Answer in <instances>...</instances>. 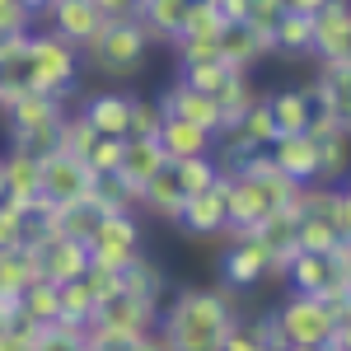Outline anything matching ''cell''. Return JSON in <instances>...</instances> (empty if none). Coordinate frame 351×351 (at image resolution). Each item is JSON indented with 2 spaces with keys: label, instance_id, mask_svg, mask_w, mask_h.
<instances>
[{
  "label": "cell",
  "instance_id": "4",
  "mask_svg": "<svg viewBox=\"0 0 351 351\" xmlns=\"http://www.w3.org/2000/svg\"><path fill=\"white\" fill-rule=\"evenodd\" d=\"M150 52V33L136 19H104V28L89 38V47H80V61H89L99 75H136L145 66Z\"/></svg>",
  "mask_w": 351,
  "mask_h": 351
},
{
  "label": "cell",
  "instance_id": "37",
  "mask_svg": "<svg viewBox=\"0 0 351 351\" xmlns=\"http://www.w3.org/2000/svg\"><path fill=\"white\" fill-rule=\"evenodd\" d=\"M286 14V5L281 0H248V10H243V24L248 28H258L263 38H267L271 28H276V19Z\"/></svg>",
  "mask_w": 351,
  "mask_h": 351
},
{
  "label": "cell",
  "instance_id": "42",
  "mask_svg": "<svg viewBox=\"0 0 351 351\" xmlns=\"http://www.w3.org/2000/svg\"><path fill=\"white\" fill-rule=\"evenodd\" d=\"M216 5V14L225 24H243V10H248V0H211Z\"/></svg>",
  "mask_w": 351,
  "mask_h": 351
},
{
  "label": "cell",
  "instance_id": "38",
  "mask_svg": "<svg viewBox=\"0 0 351 351\" xmlns=\"http://www.w3.org/2000/svg\"><path fill=\"white\" fill-rule=\"evenodd\" d=\"M10 248H24V230H19V206L0 202V253H10Z\"/></svg>",
  "mask_w": 351,
  "mask_h": 351
},
{
  "label": "cell",
  "instance_id": "34",
  "mask_svg": "<svg viewBox=\"0 0 351 351\" xmlns=\"http://www.w3.org/2000/svg\"><path fill=\"white\" fill-rule=\"evenodd\" d=\"M164 127V108L160 99H136L132 94V108H127V136H141V141H155Z\"/></svg>",
  "mask_w": 351,
  "mask_h": 351
},
{
  "label": "cell",
  "instance_id": "8",
  "mask_svg": "<svg viewBox=\"0 0 351 351\" xmlns=\"http://www.w3.org/2000/svg\"><path fill=\"white\" fill-rule=\"evenodd\" d=\"M263 276H271L267 248L253 239L248 230H230V248L220 253V281H225V291H253Z\"/></svg>",
  "mask_w": 351,
  "mask_h": 351
},
{
  "label": "cell",
  "instance_id": "39",
  "mask_svg": "<svg viewBox=\"0 0 351 351\" xmlns=\"http://www.w3.org/2000/svg\"><path fill=\"white\" fill-rule=\"evenodd\" d=\"M33 28V14H28L19 0H0V38H10V33H28Z\"/></svg>",
  "mask_w": 351,
  "mask_h": 351
},
{
  "label": "cell",
  "instance_id": "49",
  "mask_svg": "<svg viewBox=\"0 0 351 351\" xmlns=\"http://www.w3.org/2000/svg\"><path fill=\"white\" fill-rule=\"evenodd\" d=\"M328 351H347V347H328Z\"/></svg>",
  "mask_w": 351,
  "mask_h": 351
},
{
  "label": "cell",
  "instance_id": "15",
  "mask_svg": "<svg viewBox=\"0 0 351 351\" xmlns=\"http://www.w3.org/2000/svg\"><path fill=\"white\" fill-rule=\"evenodd\" d=\"M178 230H183V234H197V239H211V234H230V206H225L220 178H216V188L192 192L188 202H183Z\"/></svg>",
  "mask_w": 351,
  "mask_h": 351
},
{
  "label": "cell",
  "instance_id": "12",
  "mask_svg": "<svg viewBox=\"0 0 351 351\" xmlns=\"http://www.w3.org/2000/svg\"><path fill=\"white\" fill-rule=\"evenodd\" d=\"M267 160L281 178L291 183H319V141L309 132H295V136H276L267 145Z\"/></svg>",
  "mask_w": 351,
  "mask_h": 351
},
{
  "label": "cell",
  "instance_id": "20",
  "mask_svg": "<svg viewBox=\"0 0 351 351\" xmlns=\"http://www.w3.org/2000/svg\"><path fill=\"white\" fill-rule=\"evenodd\" d=\"M248 234L267 248L271 271H276V276H281V267H286V263L300 253V243H295V211H291V206H286V211H271L267 220H258Z\"/></svg>",
  "mask_w": 351,
  "mask_h": 351
},
{
  "label": "cell",
  "instance_id": "1",
  "mask_svg": "<svg viewBox=\"0 0 351 351\" xmlns=\"http://www.w3.org/2000/svg\"><path fill=\"white\" fill-rule=\"evenodd\" d=\"M234 324L239 319L230 291H178L155 314V328L164 332L169 351H220Z\"/></svg>",
  "mask_w": 351,
  "mask_h": 351
},
{
  "label": "cell",
  "instance_id": "11",
  "mask_svg": "<svg viewBox=\"0 0 351 351\" xmlns=\"http://www.w3.org/2000/svg\"><path fill=\"white\" fill-rule=\"evenodd\" d=\"M309 56H319V61L351 56V5L347 0H328L324 10L309 14Z\"/></svg>",
  "mask_w": 351,
  "mask_h": 351
},
{
  "label": "cell",
  "instance_id": "21",
  "mask_svg": "<svg viewBox=\"0 0 351 351\" xmlns=\"http://www.w3.org/2000/svg\"><path fill=\"white\" fill-rule=\"evenodd\" d=\"M155 141H160V150H164L169 164L192 160V155H211V150H216V136L202 132V127H192V122H183V117H164V127H160Z\"/></svg>",
  "mask_w": 351,
  "mask_h": 351
},
{
  "label": "cell",
  "instance_id": "30",
  "mask_svg": "<svg viewBox=\"0 0 351 351\" xmlns=\"http://www.w3.org/2000/svg\"><path fill=\"white\" fill-rule=\"evenodd\" d=\"M267 43H271V52H281V56H309V14L286 10L276 19V28L267 33Z\"/></svg>",
  "mask_w": 351,
  "mask_h": 351
},
{
  "label": "cell",
  "instance_id": "22",
  "mask_svg": "<svg viewBox=\"0 0 351 351\" xmlns=\"http://www.w3.org/2000/svg\"><path fill=\"white\" fill-rule=\"evenodd\" d=\"M192 0H136V24L150 33V43H173L183 33Z\"/></svg>",
  "mask_w": 351,
  "mask_h": 351
},
{
  "label": "cell",
  "instance_id": "36",
  "mask_svg": "<svg viewBox=\"0 0 351 351\" xmlns=\"http://www.w3.org/2000/svg\"><path fill=\"white\" fill-rule=\"evenodd\" d=\"M117 160H122V141L112 136H94V145L84 150V169L99 178V173H117Z\"/></svg>",
  "mask_w": 351,
  "mask_h": 351
},
{
  "label": "cell",
  "instance_id": "31",
  "mask_svg": "<svg viewBox=\"0 0 351 351\" xmlns=\"http://www.w3.org/2000/svg\"><path fill=\"white\" fill-rule=\"evenodd\" d=\"M211 99H216V108H220V127H230V122H239V112L248 108L258 94H253L248 71H230V75H225V84H220Z\"/></svg>",
  "mask_w": 351,
  "mask_h": 351
},
{
  "label": "cell",
  "instance_id": "45",
  "mask_svg": "<svg viewBox=\"0 0 351 351\" xmlns=\"http://www.w3.org/2000/svg\"><path fill=\"white\" fill-rule=\"evenodd\" d=\"M19 5H24L28 14H43V10H47V0H19Z\"/></svg>",
  "mask_w": 351,
  "mask_h": 351
},
{
  "label": "cell",
  "instance_id": "10",
  "mask_svg": "<svg viewBox=\"0 0 351 351\" xmlns=\"http://www.w3.org/2000/svg\"><path fill=\"white\" fill-rule=\"evenodd\" d=\"M94 188V173L84 169V160L75 155H66V150H52L47 160H43V192H38V202L43 206H71V202H80L89 197Z\"/></svg>",
  "mask_w": 351,
  "mask_h": 351
},
{
  "label": "cell",
  "instance_id": "23",
  "mask_svg": "<svg viewBox=\"0 0 351 351\" xmlns=\"http://www.w3.org/2000/svg\"><path fill=\"white\" fill-rule=\"evenodd\" d=\"M127 108H132V94H117V89H104L94 99H84V122L99 136H112V141H127Z\"/></svg>",
  "mask_w": 351,
  "mask_h": 351
},
{
  "label": "cell",
  "instance_id": "9",
  "mask_svg": "<svg viewBox=\"0 0 351 351\" xmlns=\"http://www.w3.org/2000/svg\"><path fill=\"white\" fill-rule=\"evenodd\" d=\"M28 258H33V271H38L43 281H52V286H66V281L84 276V267H89L84 243L71 239V234H56V230L33 243V248H28Z\"/></svg>",
  "mask_w": 351,
  "mask_h": 351
},
{
  "label": "cell",
  "instance_id": "7",
  "mask_svg": "<svg viewBox=\"0 0 351 351\" xmlns=\"http://www.w3.org/2000/svg\"><path fill=\"white\" fill-rule=\"evenodd\" d=\"M145 328H155V304H145L132 291H108V295L94 304V319L84 332H108V337H141Z\"/></svg>",
  "mask_w": 351,
  "mask_h": 351
},
{
  "label": "cell",
  "instance_id": "32",
  "mask_svg": "<svg viewBox=\"0 0 351 351\" xmlns=\"http://www.w3.org/2000/svg\"><path fill=\"white\" fill-rule=\"evenodd\" d=\"M38 271H33V258H28V248H10V253H0V304H14V300L24 295V286L33 281Z\"/></svg>",
  "mask_w": 351,
  "mask_h": 351
},
{
  "label": "cell",
  "instance_id": "24",
  "mask_svg": "<svg viewBox=\"0 0 351 351\" xmlns=\"http://www.w3.org/2000/svg\"><path fill=\"white\" fill-rule=\"evenodd\" d=\"M183 183H178V173H173V164H164L160 173L141 188V202L136 206H145V211H155L160 220H169V225H178V216H183Z\"/></svg>",
  "mask_w": 351,
  "mask_h": 351
},
{
  "label": "cell",
  "instance_id": "13",
  "mask_svg": "<svg viewBox=\"0 0 351 351\" xmlns=\"http://www.w3.org/2000/svg\"><path fill=\"white\" fill-rule=\"evenodd\" d=\"M47 33L56 38H66L71 47H89V38L104 28V14H99V5L94 0H47Z\"/></svg>",
  "mask_w": 351,
  "mask_h": 351
},
{
  "label": "cell",
  "instance_id": "43",
  "mask_svg": "<svg viewBox=\"0 0 351 351\" xmlns=\"http://www.w3.org/2000/svg\"><path fill=\"white\" fill-rule=\"evenodd\" d=\"M286 10H295V14H314V10H324L328 0H281Z\"/></svg>",
  "mask_w": 351,
  "mask_h": 351
},
{
  "label": "cell",
  "instance_id": "29",
  "mask_svg": "<svg viewBox=\"0 0 351 351\" xmlns=\"http://www.w3.org/2000/svg\"><path fill=\"white\" fill-rule=\"evenodd\" d=\"M56 300H61V324L71 328H89V319H94V304H99V295H94V286L84 281V276H75V281H66V286H56Z\"/></svg>",
  "mask_w": 351,
  "mask_h": 351
},
{
  "label": "cell",
  "instance_id": "40",
  "mask_svg": "<svg viewBox=\"0 0 351 351\" xmlns=\"http://www.w3.org/2000/svg\"><path fill=\"white\" fill-rule=\"evenodd\" d=\"M220 351H267V342L258 337V328H253V324H234Z\"/></svg>",
  "mask_w": 351,
  "mask_h": 351
},
{
  "label": "cell",
  "instance_id": "50",
  "mask_svg": "<svg viewBox=\"0 0 351 351\" xmlns=\"http://www.w3.org/2000/svg\"><path fill=\"white\" fill-rule=\"evenodd\" d=\"M0 202H5V192H0Z\"/></svg>",
  "mask_w": 351,
  "mask_h": 351
},
{
  "label": "cell",
  "instance_id": "33",
  "mask_svg": "<svg viewBox=\"0 0 351 351\" xmlns=\"http://www.w3.org/2000/svg\"><path fill=\"white\" fill-rule=\"evenodd\" d=\"M173 173H178V183H183V197H192V192L216 188L220 164L211 160V155H192V160H173Z\"/></svg>",
  "mask_w": 351,
  "mask_h": 351
},
{
  "label": "cell",
  "instance_id": "28",
  "mask_svg": "<svg viewBox=\"0 0 351 351\" xmlns=\"http://www.w3.org/2000/svg\"><path fill=\"white\" fill-rule=\"evenodd\" d=\"M14 309L24 314L28 324L52 328L56 319H61V300H56V286H52V281H43V276H33V281L24 286V295L14 300Z\"/></svg>",
  "mask_w": 351,
  "mask_h": 351
},
{
  "label": "cell",
  "instance_id": "6",
  "mask_svg": "<svg viewBox=\"0 0 351 351\" xmlns=\"http://www.w3.org/2000/svg\"><path fill=\"white\" fill-rule=\"evenodd\" d=\"M84 253L94 267L122 271L141 253V225H136V211H112L94 225V234L84 239Z\"/></svg>",
  "mask_w": 351,
  "mask_h": 351
},
{
  "label": "cell",
  "instance_id": "27",
  "mask_svg": "<svg viewBox=\"0 0 351 351\" xmlns=\"http://www.w3.org/2000/svg\"><path fill=\"white\" fill-rule=\"evenodd\" d=\"M267 112H271L276 136L309 132V94H304V89H276L267 99Z\"/></svg>",
  "mask_w": 351,
  "mask_h": 351
},
{
  "label": "cell",
  "instance_id": "3",
  "mask_svg": "<svg viewBox=\"0 0 351 351\" xmlns=\"http://www.w3.org/2000/svg\"><path fill=\"white\" fill-rule=\"evenodd\" d=\"M80 80V47H71L56 33H28L24 38V66H19V84L66 99Z\"/></svg>",
  "mask_w": 351,
  "mask_h": 351
},
{
  "label": "cell",
  "instance_id": "41",
  "mask_svg": "<svg viewBox=\"0 0 351 351\" xmlns=\"http://www.w3.org/2000/svg\"><path fill=\"white\" fill-rule=\"evenodd\" d=\"M132 351H169V342H164L160 328H145L141 337H132Z\"/></svg>",
  "mask_w": 351,
  "mask_h": 351
},
{
  "label": "cell",
  "instance_id": "46",
  "mask_svg": "<svg viewBox=\"0 0 351 351\" xmlns=\"http://www.w3.org/2000/svg\"><path fill=\"white\" fill-rule=\"evenodd\" d=\"M286 351H328V347H300V342H291Z\"/></svg>",
  "mask_w": 351,
  "mask_h": 351
},
{
  "label": "cell",
  "instance_id": "25",
  "mask_svg": "<svg viewBox=\"0 0 351 351\" xmlns=\"http://www.w3.org/2000/svg\"><path fill=\"white\" fill-rule=\"evenodd\" d=\"M104 216H112V211H104V206H99V197L89 192V197L71 202V206H56V211H52V230H56V234H71V239L84 243Z\"/></svg>",
  "mask_w": 351,
  "mask_h": 351
},
{
  "label": "cell",
  "instance_id": "18",
  "mask_svg": "<svg viewBox=\"0 0 351 351\" xmlns=\"http://www.w3.org/2000/svg\"><path fill=\"white\" fill-rule=\"evenodd\" d=\"M164 150H160V141H141V136H127L122 141V160H117V178L127 183V188L136 192V202H141V188L155 178L164 169Z\"/></svg>",
  "mask_w": 351,
  "mask_h": 351
},
{
  "label": "cell",
  "instance_id": "26",
  "mask_svg": "<svg viewBox=\"0 0 351 351\" xmlns=\"http://www.w3.org/2000/svg\"><path fill=\"white\" fill-rule=\"evenodd\" d=\"M117 286L132 291V295H141L145 304H155V314H160V304H164V271L155 267L145 253H136L132 263L117 271Z\"/></svg>",
  "mask_w": 351,
  "mask_h": 351
},
{
  "label": "cell",
  "instance_id": "48",
  "mask_svg": "<svg viewBox=\"0 0 351 351\" xmlns=\"http://www.w3.org/2000/svg\"><path fill=\"white\" fill-rule=\"evenodd\" d=\"M75 351H94V347H89V342H84V337H80V347H75Z\"/></svg>",
  "mask_w": 351,
  "mask_h": 351
},
{
  "label": "cell",
  "instance_id": "47",
  "mask_svg": "<svg viewBox=\"0 0 351 351\" xmlns=\"http://www.w3.org/2000/svg\"><path fill=\"white\" fill-rule=\"evenodd\" d=\"M5 319H10V304H0V332H5Z\"/></svg>",
  "mask_w": 351,
  "mask_h": 351
},
{
  "label": "cell",
  "instance_id": "14",
  "mask_svg": "<svg viewBox=\"0 0 351 351\" xmlns=\"http://www.w3.org/2000/svg\"><path fill=\"white\" fill-rule=\"evenodd\" d=\"M5 122H10V132H38V127H61V117H66V99H52V94H38V89H19V94H10L5 104Z\"/></svg>",
  "mask_w": 351,
  "mask_h": 351
},
{
  "label": "cell",
  "instance_id": "44",
  "mask_svg": "<svg viewBox=\"0 0 351 351\" xmlns=\"http://www.w3.org/2000/svg\"><path fill=\"white\" fill-rule=\"evenodd\" d=\"M10 94H19V84L10 80V75H5V66H0V104H5V99H10Z\"/></svg>",
  "mask_w": 351,
  "mask_h": 351
},
{
  "label": "cell",
  "instance_id": "35",
  "mask_svg": "<svg viewBox=\"0 0 351 351\" xmlns=\"http://www.w3.org/2000/svg\"><path fill=\"white\" fill-rule=\"evenodd\" d=\"M230 75V66L225 61H197V66H183L178 71V80L188 84V89H202V94H216L220 84Z\"/></svg>",
  "mask_w": 351,
  "mask_h": 351
},
{
  "label": "cell",
  "instance_id": "2",
  "mask_svg": "<svg viewBox=\"0 0 351 351\" xmlns=\"http://www.w3.org/2000/svg\"><path fill=\"white\" fill-rule=\"evenodd\" d=\"M300 183L281 178L271 169L267 150L253 155V160L234 164V169H220V192H225V206H230V230H253L258 220H267L271 211H286Z\"/></svg>",
  "mask_w": 351,
  "mask_h": 351
},
{
  "label": "cell",
  "instance_id": "19",
  "mask_svg": "<svg viewBox=\"0 0 351 351\" xmlns=\"http://www.w3.org/2000/svg\"><path fill=\"white\" fill-rule=\"evenodd\" d=\"M216 52H220V61H225L230 71H253L263 56H271V43L258 33V28H248V24H225L220 28Z\"/></svg>",
  "mask_w": 351,
  "mask_h": 351
},
{
  "label": "cell",
  "instance_id": "5",
  "mask_svg": "<svg viewBox=\"0 0 351 351\" xmlns=\"http://www.w3.org/2000/svg\"><path fill=\"white\" fill-rule=\"evenodd\" d=\"M271 319H276V328H281L286 347H291V342H300V347H328V337L337 332V324H347V319L332 314L328 300L300 295V291H291V295L281 300V304L271 309Z\"/></svg>",
  "mask_w": 351,
  "mask_h": 351
},
{
  "label": "cell",
  "instance_id": "16",
  "mask_svg": "<svg viewBox=\"0 0 351 351\" xmlns=\"http://www.w3.org/2000/svg\"><path fill=\"white\" fill-rule=\"evenodd\" d=\"M0 192L14 206L38 202V192H43V160L38 155H24V150H5L0 155Z\"/></svg>",
  "mask_w": 351,
  "mask_h": 351
},
{
  "label": "cell",
  "instance_id": "17",
  "mask_svg": "<svg viewBox=\"0 0 351 351\" xmlns=\"http://www.w3.org/2000/svg\"><path fill=\"white\" fill-rule=\"evenodd\" d=\"M160 108L164 117H183V122H192V127H202V132H220V108L211 94H202V89H188L183 80H173L169 89L160 94Z\"/></svg>",
  "mask_w": 351,
  "mask_h": 351
}]
</instances>
